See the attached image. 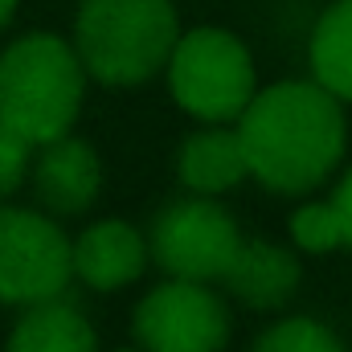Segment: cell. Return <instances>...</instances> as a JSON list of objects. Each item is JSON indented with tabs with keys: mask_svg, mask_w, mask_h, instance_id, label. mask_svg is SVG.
Returning <instances> with one entry per match:
<instances>
[{
	"mask_svg": "<svg viewBox=\"0 0 352 352\" xmlns=\"http://www.w3.org/2000/svg\"><path fill=\"white\" fill-rule=\"evenodd\" d=\"M250 180L278 197H307L340 173L349 152V111L316 78L258 87L238 115Z\"/></svg>",
	"mask_w": 352,
	"mask_h": 352,
	"instance_id": "obj_1",
	"label": "cell"
},
{
	"mask_svg": "<svg viewBox=\"0 0 352 352\" xmlns=\"http://www.w3.org/2000/svg\"><path fill=\"white\" fill-rule=\"evenodd\" d=\"M87 82L90 74L74 41L25 33L0 50V123L29 144H50L74 131Z\"/></svg>",
	"mask_w": 352,
	"mask_h": 352,
	"instance_id": "obj_2",
	"label": "cell"
},
{
	"mask_svg": "<svg viewBox=\"0 0 352 352\" xmlns=\"http://www.w3.org/2000/svg\"><path fill=\"white\" fill-rule=\"evenodd\" d=\"M180 37L173 0H78L74 50L98 87H144L164 74Z\"/></svg>",
	"mask_w": 352,
	"mask_h": 352,
	"instance_id": "obj_3",
	"label": "cell"
},
{
	"mask_svg": "<svg viewBox=\"0 0 352 352\" xmlns=\"http://www.w3.org/2000/svg\"><path fill=\"white\" fill-rule=\"evenodd\" d=\"M173 102L197 123H238L246 102L258 94V66L250 45L221 25L180 29L164 62Z\"/></svg>",
	"mask_w": 352,
	"mask_h": 352,
	"instance_id": "obj_4",
	"label": "cell"
},
{
	"mask_svg": "<svg viewBox=\"0 0 352 352\" xmlns=\"http://www.w3.org/2000/svg\"><path fill=\"white\" fill-rule=\"evenodd\" d=\"M242 238L246 234H242L238 217L217 197L184 192L156 213V221L148 230V250H152V263L168 278L221 283Z\"/></svg>",
	"mask_w": 352,
	"mask_h": 352,
	"instance_id": "obj_5",
	"label": "cell"
},
{
	"mask_svg": "<svg viewBox=\"0 0 352 352\" xmlns=\"http://www.w3.org/2000/svg\"><path fill=\"white\" fill-rule=\"evenodd\" d=\"M74 278L70 238L45 209L0 205V303L29 307L66 295Z\"/></svg>",
	"mask_w": 352,
	"mask_h": 352,
	"instance_id": "obj_6",
	"label": "cell"
},
{
	"mask_svg": "<svg viewBox=\"0 0 352 352\" xmlns=\"http://www.w3.org/2000/svg\"><path fill=\"white\" fill-rule=\"evenodd\" d=\"M234 332L217 283L164 278L131 311V336L144 352H226Z\"/></svg>",
	"mask_w": 352,
	"mask_h": 352,
	"instance_id": "obj_7",
	"label": "cell"
},
{
	"mask_svg": "<svg viewBox=\"0 0 352 352\" xmlns=\"http://www.w3.org/2000/svg\"><path fill=\"white\" fill-rule=\"evenodd\" d=\"M29 184H33L37 205L45 213L82 217L87 209H94V201L102 192V160H98L90 140L66 131L50 144H37Z\"/></svg>",
	"mask_w": 352,
	"mask_h": 352,
	"instance_id": "obj_8",
	"label": "cell"
},
{
	"mask_svg": "<svg viewBox=\"0 0 352 352\" xmlns=\"http://www.w3.org/2000/svg\"><path fill=\"white\" fill-rule=\"evenodd\" d=\"M148 263H152L148 234L123 217H102V221L87 226L78 238H70L74 278L87 283L90 291H102V295L140 283Z\"/></svg>",
	"mask_w": 352,
	"mask_h": 352,
	"instance_id": "obj_9",
	"label": "cell"
},
{
	"mask_svg": "<svg viewBox=\"0 0 352 352\" xmlns=\"http://www.w3.org/2000/svg\"><path fill=\"white\" fill-rule=\"evenodd\" d=\"M221 287L246 307V311H283L299 287H303V263L295 246L270 242V238H242L234 258L221 274Z\"/></svg>",
	"mask_w": 352,
	"mask_h": 352,
	"instance_id": "obj_10",
	"label": "cell"
},
{
	"mask_svg": "<svg viewBox=\"0 0 352 352\" xmlns=\"http://www.w3.org/2000/svg\"><path fill=\"white\" fill-rule=\"evenodd\" d=\"M176 176H180L184 192H201V197H226L242 180H250L238 127L234 123H201L197 131H188L176 152Z\"/></svg>",
	"mask_w": 352,
	"mask_h": 352,
	"instance_id": "obj_11",
	"label": "cell"
},
{
	"mask_svg": "<svg viewBox=\"0 0 352 352\" xmlns=\"http://www.w3.org/2000/svg\"><path fill=\"white\" fill-rule=\"evenodd\" d=\"M4 352H98V332L74 303L58 295L21 307Z\"/></svg>",
	"mask_w": 352,
	"mask_h": 352,
	"instance_id": "obj_12",
	"label": "cell"
},
{
	"mask_svg": "<svg viewBox=\"0 0 352 352\" xmlns=\"http://www.w3.org/2000/svg\"><path fill=\"white\" fill-rule=\"evenodd\" d=\"M307 78L352 107V0H332L307 37Z\"/></svg>",
	"mask_w": 352,
	"mask_h": 352,
	"instance_id": "obj_13",
	"label": "cell"
},
{
	"mask_svg": "<svg viewBox=\"0 0 352 352\" xmlns=\"http://www.w3.org/2000/svg\"><path fill=\"white\" fill-rule=\"evenodd\" d=\"M250 352H349L336 328L311 316H283L254 340Z\"/></svg>",
	"mask_w": 352,
	"mask_h": 352,
	"instance_id": "obj_14",
	"label": "cell"
},
{
	"mask_svg": "<svg viewBox=\"0 0 352 352\" xmlns=\"http://www.w3.org/2000/svg\"><path fill=\"white\" fill-rule=\"evenodd\" d=\"M287 234H291V246L299 254H336L344 250V230H340V217L332 209V201H303L291 221H287Z\"/></svg>",
	"mask_w": 352,
	"mask_h": 352,
	"instance_id": "obj_15",
	"label": "cell"
},
{
	"mask_svg": "<svg viewBox=\"0 0 352 352\" xmlns=\"http://www.w3.org/2000/svg\"><path fill=\"white\" fill-rule=\"evenodd\" d=\"M33 152H37V144H29L25 135H16L12 127L0 123V205L29 180Z\"/></svg>",
	"mask_w": 352,
	"mask_h": 352,
	"instance_id": "obj_16",
	"label": "cell"
},
{
	"mask_svg": "<svg viewBox=\"0 0 352 352\" xmlns=\"http://www.w3.org/2000/svg\"><path fill=\"white\" fill-rule=\"evenodd\" d=\"M332 209L340 217V230H344V250H352V164L336 173V184H332Z\"/></svg>",
	"mask_w": 352,
	"mask_h": 352,
	"instance_id": "obj_17",
	"label": "cell"
},
{
	"mask_svg": "<svg viewBox=\"0 0 352 352\" xmlns=\"http://www.w3.org/2000/svg\"><path fill=\"white\" fill-rule=\"evenodd\" d=\"M16 4H21V0H0V33H4V25L12 21V12H16Z\"/></svg>",
	"mask_w": 352,
	"mask_h": 352,
	"instance_id": "obj_18",
	"label": "cell"
},
{
	"mask_svg": "<svg viewBox=\"0 0 352 352\" xmlns=\"http://www.w3.org/2000/svg\"><path fill=\"white\" fill-rule=\"evenodd\" d=\"M115 352H144V349H140V344H135V349H115Z\"/></svg>",
	"mask_w": 352,
	"mask_h": 352,
	"instance_id": "obj_19",
	"label": "cell"
}]
</instances>
